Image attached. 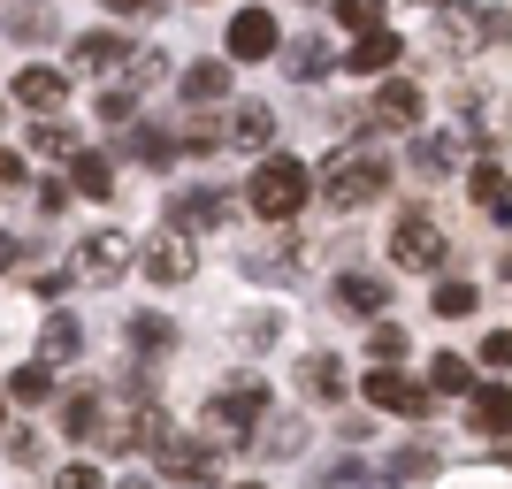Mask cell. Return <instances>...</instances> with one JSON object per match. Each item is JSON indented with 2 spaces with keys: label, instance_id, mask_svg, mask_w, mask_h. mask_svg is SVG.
I'll list each match as a JSON object with an SVG mask.
<instances>
[{
  "label": "cell",
  "instance_id": "cell-42",
  "mask_svg": "<svg viewBox=\"0 0 512 489\" xmlns=\"http://www.w3.org/2000/svg\"><path fill=\"white\" fill-rule=\"evenodd\" d=\"M16 268H23V237L0 230V276H16Z\"/></svg>",
  "mask_w": 512,
  "mask_h": 489
},
{
  "label": "cell",
  "instance_id": "cell-39",
  "mask_svg": "<svg viewBox=\"0 0 512 489\" xmlns=\"http://www.w3.org/2000/svg\"><path fill=\"white\" fill-rule=\"evenodd\" d=\"M39 436H31V428H23V436H8V459H16V467H39Z\"/></svg>",
  "mask_w": 512,
  "mask_h": 489
},
{
  "label": "cell",
  "instance_id": "cell-48",
  "mask_svg": "<svg viewBox=\"0 0 512 489\" xmlns=\"http://www.w3.org/2000/svg\"><path fill=\"white\" fill-rule=\"evenodd\" d=\"M428 8H444V0H428Z\"/></svg>",
  "mask_w": 512,
  "mask_h": 489
},
{
  "label": "cell",
  "instance_id": "cell-40",
  "mask_svg": "<svg viewBox=\"0 0 512 489\" xmlns=\"http://www.w3.org/2000/svg\"><path fill=\"white\" fill-rule=\"evenodd\" d=\"M161 69H169V62H161V54H130V85H153Z\"/></svg>",
  "mask_w": 512,
  "mask_h": 489
},
{
  "label": "cell",
  "instance_id": "cell-44",
  "mask_svg": "<svg viewBox=\"0 0 512 489\" xmlns=\"http://www.w3.org/2000/svg\"><path fill=\"white\" fill-rule=\"evenodd\" d=\"M130 107H138L130 92H107V100H100V115H107V123H130Z\"/></svg>",
  "mask_w": 512,
  "mask_h": 489
},
{
  "label": "cell",
  "instance_id": "cell-17",
  "mask_svg": "<svg viewBox=\"0 0 512 489\" xmlns=\"http://www.w3.org/2000/svg\"><path fill=\"white\" fill-rule=\"evenodd\" d=\"M69 62L77 69H92V77H100V69H115V62H130V46L115 39V31H85V39L69 46Z\"/></svg>",
  "mask_w": 512,
  "mask_h": 489
},
{
  "label": "cell",
  "instance_id": "cell-12",
  "mask_svg": "<svg viewBox=\"0 0 512 489\" xmlns=\"http://www.w3.org/2000/svg\"><path fill=\"white\" fill-rule=\"evenodd\" d=\"M62 100H69V77H62V69H39V62L16 69V107H31V115H54Z\"/></svg>",
  "mask_w": 512,
  "mask_h": 489
},
{
  "label": "cell",
  "instance_id": "cell-47",
  "mask_svg": "<svg viewBox=\"0 0 512 489\" xmlns=\"http://www.w3.org/2000/svg\"><path fill=\"white\" fill-rule=\"evenodd\" d=\"M123 489H153V482H123Z\"/></svg>",
  "mask_w": 512,
  "mask_h": 489
},
{
  "label": "cell",
  "instance_id": "cell-38",
  "mask_svg": "<svg viewBox=\"0 0 512 489\" xmlns=\"http://www.w3.org/2000/svg\"><path fill=\"white\" fill-rule=\"evenodd\" d=\"M428 467H436V451H428V444H413V451L390 459V474H428Z\"/></svg>",
  "mask_w": 512,
  "mask_h": 489
},
{
  "label": "cell",
  "instance_id": "cell-11",
  "mask_svg": "<svg viewBox=\"0 0 512 489\" xmlns=\"http://www.w3.org/2000/svg\"><path fill=\"white\" fill-rule=\"evenodd\" d=\"M467 146H474V130H459V123H451V130H421V146H413V161H421L428 176H451L459 161H467Z\"/></svg>",
  "mask_w": 512,
  "mask_h": 489
},
{
  "label": "cell",
  "instance_id": "cell-8",
  "mask_svg": "<svg viewBox=\"0 0 512 489\" xmlns=\"http://www.w3.org/2000/svg\"><path fill=\"white\" fill-rule=\"evenodd\" d=\"M367 405H383V413H428V390L398 375V360H375L367 375Z\"/></svg>",
  "mask_w": 512,
  "mask_h": 489
},
{
  "label": "cell",
  "instance_id": "cell-27",
  "mask_svg": "<svg viewBox=\"0 0 512 489\" xmlns=\"http://www.w3.org/2000/svg\"><path fill=\"white\" fill-rule=\"evenodd\" d=\"M375 23H383V0H337V31L360 39V31H375Z\"/></svg>",
  "mask_w": 512,
  "mask_h": 489
},
{
  "label": "cell",
  "instance_id": "cell-34",
  "mask_svg": "<svg viewBox=\"0 0 512 489\" xmlns=\"http://www.w3.org/2000/svg\"><path fill=\"white\" fill-rule=\"evenodd\" d=\"M436 314H444V321L474 314V283H436Z\"/></svg>",
  "mask_w": 512,
  "mask_h": 489
},
{
  "label": "cell",
  "instance_id": "cell-7",
  "mask_svg": "<svg viewBox=\"0 0 512 489\" xmlns=\"http://www.w3.org/2000/svg\"><path fill=\"white\" fill-rule=\"evenodd\" d=\"M77 276H85V283H123L130 276V237L123 230L85 237V245H77Z\"/></svg>",
  "mask_w": 512,
  "mask_h": 489
},
{
  "label": "cell",
  "instance_id": "cell-32",
  "mask_svg": "<svg viewBox=\"0 0 512 489\" xmlns=\"http://www.w3.org/2000/svg\"><path fill=\"white\" fill-rule=\"evenodd\" d=\"M428 375H436V390H474V367L459 360V352H436V360H428Z\"/></svg>",
  "mask_w": 512,
  "mask_h": 489
},
{
  "label": "cell",
  "instance_id": "cell-26",
  "mask_svg": "<svg viewBox=\"0 0 512 489\" xmlns=\"http://www.w3.org/2000/svg\"><path fill=\"white\" fill-rule=\"evenodd\" d=\"M299 375H306V390H314V398H344V367L329 360V352H314Z\"/></svg>",
  "mask_w": 512,
  "mask_h": 489
},
{
  "label": "cell",
  "instance_id": "cell-25",
  "mask_svg": "<svg viewBox=\"0 0 512 489\" xmlns=\"http://www.w3.org/2000/svg\"><path fill=\"white\" fill-rule=\"evenodd\" d=\"M436 39H444V54H474V46L490 39V23H474V16H444V31H436Z\"/></svg>",
  "mask_w": 512,
  "mask_h": 489
},
{
  "label": "cell",
  "instance_id": "cell-5",
  "mask_svg": "<svg viewBox=\"0 0 512 489\" xmlns=\"http://www.w3.org/2000/svg\"><path fill=\"white\" fill-rule=\"evenodd\" d=\"M153 467L169 474V482H222V444H207V436H161L153 444Z\"/></svg>",
  "mask_w": 512,
  "mask_h": 489
},
{
  "label": "cell",
  "instance_id": "cell-23",
  "mask_svg": "<svg viewBox=\"0 0 512 489\" xmlns=\"http://www.w3.org/2000/svg\"><path fill=\"white\" fill-rule=\"evenodd\" d=\"M8 398H16V405H46V398H54V367H46V360L16 367V375H8Z\"/></svg>",
  "mask_w": 512,
  "mask_h": 489
},
{
  "label": "cell",
  "instance_id": "cell-43",
  "mask_svg": "<svg viewBox=\"0 0 512 489\" xmlns=\"http://www.w3.org/2000/svg\"><path fill=\"white\" fill-rule=\"evenodd\" d=\"M482 360H490V367H512V329H497V337L482 344Z\"/></svg>",
  "mask_w": 512,
  "mask_h": 489
},
{
  "label": "cell",
  "instance_id": "cell-35",
  "mask_svg": "<svg viewBox=\"0 0 512 489\" xmlns=\"http://www.w3.org/2000/svg\"><path fill=\"white\" fill-rule=\"evenodd\" d=\"M367 352H375V360H406V329H398V321H375Z\"/></svg>",
  "mask_w": 512,
  "mask_h": 489
},
{
  "label": "cell",
  "instance_id": "cell-50",
  "mask_svg": "<svg viewBox=\"0 0 512 489\" xmlns=\"http://www.w3.org/2000/svg\"><path fill=\"white\" fill-rule=\"evenodd\" d=\"M245 489H260V482H245Z\"/></svg>",
  "mask_w": 512,
  "mask_h": 489
},
{
  "label": "cell",
  "instance_id": "cell-22",
  "mask_svg": "<svg viewBox=\"0 0 512 489\" xmlns=\"http://www.w3.org/2000/svg\"><path fill=\"white\" fill-rule=\"evenodd\" d=\"M222 92H230V69H222V62H192V69H184V100H192V107L222 100Z\"/></svg>",
  "mask_w": 512,
  "mask_h": 489
},
{
  "label": "cell",
  "instance_id": "cell-13",
  "mask_svg": "<svg viewBox=\"0 0 512 489\" xmlns=\"http://www.w3.org/2000/svg\"><path fill=\"white\" fill-rule=\"evenodd\" d=\"M375 123H390V130H421V85L390 77V85L375 92Z\"/></svg>",
  "mask_w": 512,
  "mask_h": 489
},
{
  "label": "cell",
  "instance_id": "cell-46",
  "mask_svg": "<svg viewBox=\"0 0 512 489\" xmlns=\"http://www.w3.org/2000/svg\"><path fill=\"white\" fill-rule=\"evenodd\" d=\"M497 268H505V283H512V253H505V260H497Z\"/></svg>",
  "mask_w": 512,
  "mask_h": 489
},
{
  "label": "cell",
  "instance_id": "cell-31",
  "mask_svg": "<svg viewBox=\"0 0 512 489\" xmlns=\"http://www.w3.org/2000/svg\"><path fill=\"white\" fill-rule=\"evenodd\" d=\"M467 192L482 199V207H497V199H505V169H497V161H474V169H467Z\"/></svg>",
  "mask_w": 512,
  "mask_h": 489
},
{
  "label": "cell",
  "instance_id": "cell-49",
  "mask_svg": "<svg viewBox=\"0 0 512 489\" xmlns=\"http://www.w3.org/2000/svg\"><path fill=\"white\" fill-rule=\"evenodd\" d=\"M0 413H8V398H0Z\"/></svg>",
  "mask_w": 512,
  "mask_h": 489
},
{
  "label": "cell",
  "instance_id": "cell-4",
  "mask_svg": "<svg viewBox=\"0 0 512 489\" xmlns=\"http://www.w3.org/2000/svg\"><path fill=\"white\" fill-rule=\"evenodd\" d=\"M444 253H451L444 230H436L421 207H406L398 222H390V260H398V268H413V276H436V268H444Z\"/></svg>",
  "mask_w": 512,
  "mask_h": 489
},
{
  "label": "cell",
  "instance_id": "cell-30",
  "mask_svg": "<svg viewBox=\"0 0 512 489\" xmlns=\"http://www.w3.org/2000/svg\"><path fill=\"white\" fill-rule=\"evenodd\" d=\"M31 153H46V161H69V153H77V130L39 123V130H31Z\"/></svg>",
  "mask_w": 512,
  "mask_h": 489
},
{
  "label": "cell",
  "instance_id": "cell-37",
  "mask_svg": "<svg viewBox=\"0 0 512 489\" xmlns=\"http://www.w3.org/2000/svg\"><path fill=\"white\" fill-rule=\"evenodd\" d=\"M54 489H107V482H100V467H92V459H77V467L54 474Z\"/></svg>",
  "mask_w": 512,
  "mask_h": 489
},
{
  "label": "cell",
  "instance_id": "cell-33",
  "mask_svg": "<svg viewBox=\"0 0 512 489\" xmlns=\"http://www.w3.org/2000/svg\"><path fill=\"white\" fill-rule=\"evenodd\" d=\"M62 428L92 444V436H100V398H69V405H62Z\"/></svg>",
  "mask_w": 512,
  "mask_h": 489
},
{
  "label": "cell",
  "instance_id": "cell-3",
  "mask_svg": "<svg viewBox=\"0 0 512 489\" xmlns=\"http://www.w3.org/2000/svg\"><path fill=\"white\" fill-rule=\"evenodd\" d=\"M245 199H253L260 222H291V214L306 207V169L291 161V153H268L253 169V184H245Z\"/></svg>",
  "mask_w": 512,
  "mask_h": 489
},
{
  "label": "cell",
  "instance_id": "cell-16",
  "mask_svg": "<svg viewBox=\"0 0 512 489\" xmlns=\"http://www.w3.org/2000/svg\"><path fill=\"white\" fill-rule=\"evenodd\" d=\"M85 352V329H77V314H46V329H39V360L54 367V360H77Z\"/></svg>",
  "mask_w": 512,
  "mask_h": 489
},
{
  "label": "cell",
  "instance_id": "cell-45",
  "mask_svg": "<svg viewBox=\"0 0 512 489\" xmlns=\"http://www.w3.org/2000/svg\"><path fill=\"white\" fill-rule=\"evenodd\" d=\"M100 8H115V16H161V0H100Z\"/></svg>",
  "mask_w": 512,
  "mask_h": 489
},
{
  "label": "cell",
  "instance_id": "cell-6",
  "mask_svg": "<svg viewBox=\"0 0 512 489\" xmlns=\"http://www.w3.org/2000/svg\"><path fill=\"white\" fill-rule=\"evenodd\" d=\"M146 276H153V283H192V276H199V245H192V230H184V222L153 230V245H146Z\"/></svg>",
  "mask_w": 512,
  "mask_h": 489
},
{
  "label": "cell",
  "instance_id": "cell-18",
  "mask_svg": "<svg viewBox=\"0 0 512 489\" xmlns=\"http://www.w3.org/2000/svg\"><path fill=\"white\" fill-rule=\"evenodd\" d=\"M176 222H184V230H222V222H230V199L222 192H184L176 199Z\"/></svg>",
  "mask_w": 512,
  "mask_h": 489
},
{
  "label": "cell",
  "instance_id": "cell-28",
  "mask_svg": "<svg viewBox=\"0 0 512 489\" xmlns=\"http://www.w3.org/2000/svg\"><path fill=\"white\" fill-rule=\"evenodd\" d=\"M130 344H138V352H169L176 329H169L161 314H138V321H130Z\"/></svg>",
  "mask_w": 512,
  "mask_h": 489
},
{
  "label": "cell",
  "instance_id": "cell-1",
  "mask_svg": "<svg viewBox=\"0 0 512 489\" xmlns=\"http://www.w3.org/2000/svg\"><path fill=\"white\" fill-rule=\"evenodd\" d=\"M260 413H268V383L260 375H230L207 398V444H253Z\"/></svg>",
  "mask_w": 512,
  "mask_h": 489
},
{
  "label": "cell",
  "instance_id": "cell-10",
  "mask_svg": "<svg viewBox=\"0 0 512 489\" xmlns=\"http://www.w3.org/2000/svg\"><path fill=\"white\" fill-rule=\"evenodd\" d=\"M467 421H474V436H512V383H474Z\"/></svg>",
  "mask_w": 512,
  "mask_h": 489
},
{
  "label": "cell",
  "instance_id": "cell-21",
  "mask_svg": "<svg viewBox=\"0 0 512 489\" xmlns=\"http://www.w3.org/2000/svg\"><path fill=\"white\" fill-rule=\"evenodd\" d=\"M253 444L268 451V459H299V451H306V428H299V421H260Z\"/></svg>",
  "mask_w": 512,
  "mask_h": 489
},
{
  "label": "cell",
  "instance_id": "cell-36",
  "mask_svg": "<svg viewBox=\"0 0 512 489\" xmlns=\"http://www.w3.org/2000/svg\"><path fill=\"white\" fill-rule=\"evenodd\" d=\"M8 31H16L23 46H39L46 31H54V16H46V8H23V16H8Z\"/></svg>",
  "mask_w": 512,
  "mask_h": 489
},
{
  "label": "cell",
  "instance_id": "cell-15",
  "mask_svg": "<svg viewBox=\"0 0 512 489\" xmlns=\"http://www.w3.org/2000/svg\"><path fill=\"white\" fill-rule=\"evenodd\" d=\"M222 138H230V146H245V153H268V146H276V115H268L260 100H245V107L230 115V130H222Z\"/></svg>",
  "mask_w": 512,
  "mask_h": 489
},
{
  "label": "cell",
  "instance_id": "cell-2",
  "mask_svg": "<svg viewBox=\"0 0 512 489\" xmlns=\"http://www.w3.org/2000/svg\"><path fill=\"white\" fill-rule=\"evenodd\" d=\"M383 184H390V161L383 153H360V146L329 153V169H321V199H329V207H367Z\"/></svg>",
  "mask_w": 512,
  "mask_h": 489
},
{
  "label": "cell",
  "instance_id": "cell-9",
  "mask_svg": "<svg viewBox=\"0 0 512 489\" xmlns=\"http://www.w3.org/2000/svg\"><path fill=\"white\" fill-rule=\"evenodd\" d=\"M276 54V16L268 8H237L230 16V62H268Z\"/></svg>",
  "mask_w": 512,
  "mask_h": 489
},
{
  "label": "cell",
  "instance_id": "cell-19",
  "mask_svg": "<svg viewBox=\"0 0 512 489\" xmlns=\"http://www.w3.org/2000/svg\"><path fill=\"white\" fill-rule=\"evenodd\" d=\"M337 306H352V314H383L390 283L383 276H337Z\"/></svg>",
  "mask_w": 512,
  "mask_h": 489
},
{
  "label": "cell",
  "instance_id": "cell-14",
  "mask_svg": "<svg viewBox=\"0 0 512 489\" xmlns=\"http://www.w3.org/2000/svg\"><path fill=\"white\" fill-rule=\"evenodd\" d=\"M390 62H398V31H383V23H375V31H360V46L344 54V69H352V77H383Z\"/></svg>",
  "mask_w": 512,
  "mask_h": 489
},
{
  "label": "cell",
  "instance_id": "cell-20",
  "mask_svg": "<svg viewBox=\"0 0 512 489\" xmlns=\"http://www.w3.org/2000/svg\"><path fill=\"white\" fill-rule=\"evenodd\" d=\"M69 192H85V199H107V192H115V169H107L100 153H69Z\"/></svg>",
  "mask_w": 512,
  "mask_h": 489
},
{
  "label": "cell",
  "instance_id": "cell-41",
  "mask_svg": "<svg viewBox=\"0 0 512 489\" xmlns=\"http://www.w3.org/2000/svg\"><path fill=\"white\" fill-rule=\"evenodd\" d=\"M23 192V161L16 153H0V199H16Z\"/></svg>",
  "mask_w": 512,
  "mask_h": 489
},
{
  "label": "cell",
  "instance_id": "cell-29",
  "mask_svg": "<svg viewBox=\"0 0 512 489\" xmlns=\"http://www.w3.org/2000/svg\"><path fill=\"white\" fill-rule=\"evenodd\" d=\"M291 77H299V85H314V77H329V46H321V39L291 46Z\"/></svg>",
  "mask_w": 512,
  "mask_h": 489
},
{
  "label": "cell",
  "instance_id": "cell-24",
  "mask_svg": "<svg viewBox=\"0 0 512 489\" xmlns=\"http://www.w3.org/2000/svg\"><path fill=\"white\" fill-rule=\"evenodd\" d=\"M130 153H138L146 169H169V161H176V138H161L153 123H138V130H130Z\"/></svg>",
  "mask_w": 512,
  "mask_h": 489
}]
</instances>
